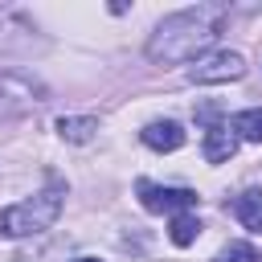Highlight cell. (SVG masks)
I'll use <instances>...</instances> for the list:
<instances>
[{"label": "cell", "instance_id": "cell-13", "mask_svg": "<svg viewBox=\"0 0 262 262\" xmlns=\"http://www.w3.org/2000/svg\"><path fill=\"white\" fill-rule=\"evenodd\" d=\"M74 262H102V258H74Z\"/></svg>", "mask_w": 262, "mask_h": 262}, {"label": "cell", "instance_id": "cell-5", "mask_svg": "<svg viewBox=\"0 0 262 262\" xmlns=\"http://www.w3.org/2000/svg\"><path fill=\"white\" fill-rule=\"evenodd\" d=\"M135 192L147 213H176V209H192L201 201L192 188H168V184H151V180H139Z\"/></svg>", "mask_w": 262, "mask_h": 262}, {"label": "cell", "instance_id": "cell-2", "mask_svg": "<svg viewBox=\"0 0 262 262\" xmlns=\"http://www.w3.org/2000/svg\"><path fill=\"white\" fill-rule=\"evenodd\" d=\"M61 196H66V188L53 184V188L20 201V205L0 209V237H33V233H45L61 217Z\"/></svg>", "mask_w": 262, "mask_h": 262}, {"label": "cell", "instance_id": "cell-11", "mask_svg": "<svg viewBox=\"0 0 262 262\" xmlns=\"http://www.w3.org/2000/svg\"><path fill=\"white\" fill-rule=\"evenodd\" d=\"M196 233H201V221H196V217H188V213L172 217V229H168L172 246H192V242H196Z\"/></svg>", "mask_w": 262, "mask_h": 262}, {"label": "cell", "instance_id": "cell-9", "mask_svg": "<svg viewBox=\"0 0 262 262\" xmlns=\"http://www.w3.org/2000/svg\"><path fill=\"white\" fill-rule=\"evenodd\" d=\"M94 131H98V123H94L90 115H61V119H57V135H61L66 143H90Z\"/></svg>", "mask_w": 262, "mask_h": 262}, {"label": "cell", "instance_id": "cell-12", "mask_svg": "<svg viewBox=\"0 0 262 262\" xmlns=\"http://www.w3.org/2000/svg\"><path fill=\"white\" fill-rule=\"evenodd\" d=\"M217 262H262V254H258L250 242H229V246L221 250Z\"/></svg>", "mask_w": 262, "mask_h": 262}, {"label": "cell", "instance_id": "cell-4", "mask_svg": "<svg viewBox=\"0 0 262 262\" xmlns=\"http://www.w3.org/2000/svg\"><path fill=\"white\" fill-rule=\"evenodd\" d=\"M242 74H246V61H242V53H229V49H221V53H205V57H196L192 70H188V78L201 82V86L237 82Z\"/></svg>", "mask_w": 262, "mask_h": 262}, {"label": "cell", "instance_id": "cell-8", "mask_svg": "<svg viewBox=\"0 0 262 262\" xmlns=\"http://www.w3.org/2000/svg\"><path fill=\"white\" fill-rule=\"evenodd\" d=\"M233 151H237V135H233L229 127L213 123V127L205 131V160H209V164H221V160H229Z\"/></svg>", "mask_w": 262, "mask_h": 262}, {"label": "cell", "instance_id": "cell-3", "mask_svg": "<svg viewBox=\"0 0 262 262\" xmlns=\"http://www.w3.org/2000/svg\"><path fill=\"white\" fill-rule=\"evenodd\" d=\"M41 98H45V90L37 82H29L25 74H0V119H20Z\"/></svg>", "mask_w": 262, "mask_h": 262}, {"label": "cell", "instance_id": "cell-10", "mask_svg": "<svg viewBox=\"0 0 262 262\" xmlns=\"http://www.w3.org/2000/svg\"><path fill=\"white\" fill-rule=\"evenodd\" d=\"M229 131H233V135H242V139H250V143H262V106H250V111L233 115Z\"/></svg>", "mask_w": 262, "mask_h": 262}, {"label": "cell", "instance_id": "cell-1", "mask_svg": "<svg viewBox=\"0 0 262 262\" xmlns=\"http://www.w3.org/2000/svg\"><path fill=\"white\" fill-rule=\"evenodd\" d=\"M229 8L225 4H196V8H184V12H172L156 25L151 41H147V57L151 61H196L205 57V49L221 37V25H225Z\"/></svg>", "mask_w": 262, "mask_h": 262}, {"label": "cell", "instance_id": "cell-7", "mask_svg": "<svg viewBox=\"0 0 262 262\" xmlns=\"http://www.w3.org/2000/svg\"><path fill=\"white\" fill-rule=\"evenodd\" d=\"M229 213H233L250 233H262V192H258V188L237 192V196H233V205H229Z\"/></svg>", "mask_w": 262, "mask_h": 262}, {"label": "cell", "instance_id": "cell-6", "mask_svg": "<svg viewBox=\"0 0 262 262\" xmlns=\"http://www.w3.org/2000/svg\"><path fill=\"white\" fill-rule=\"evenodd\" d=\"M143 143L151 151H176V147H184V127L172 119H156L143 127Z\"/></svg>", "mask_w": 262, "mask_h": 262}]
</instances>
